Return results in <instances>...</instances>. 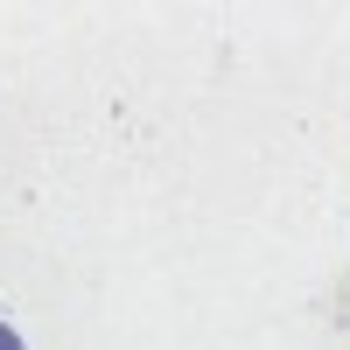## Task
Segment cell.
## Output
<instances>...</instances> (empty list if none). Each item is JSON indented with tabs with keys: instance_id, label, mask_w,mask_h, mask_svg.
Instances as JSON below:
<instances>
[{
	"instance_id": "6da1fadb",
	"label": "cell",
	"mask_w": 350,
	"mask_h": 350,
	"mask_svg": "<svg viewBox=\"0 0 350 350\" xmlns=\"http://www.w3.org/2000/svg\"><path fill=\"white\" fill-rule=\"evenodd\" d=\"M0 350H21V336H14V329H8V323H0Z\"/></svg>"
}]
</instances>
